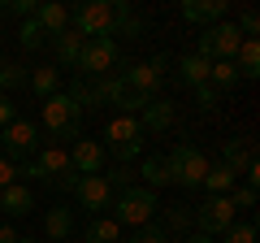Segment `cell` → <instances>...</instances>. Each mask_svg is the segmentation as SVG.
Segmentation results:
<instances>
[{
	"instance_id": "6da1fadb",
	"label": "cell",
	"mask_w": 260,
	"mask_h": 243,
	"mask_svg": "<svg viewBox=\"0 0 260 243\" xmlns=\"http://www.w3.org/2000/svg\"><path fill=\"white\" fill-rule=\"evenodd\" d=\"M156 191H148V187H130V191H121V196H113V222L117 226H148L152 217H156Z\"/></svg>"
},
{
	"instance_id": "7a4b0ae2",
	"label": "cell",
	"mask_w": 260,
	"mask_h": 243,
	"mask_svg": "<svg viewBox=\"0 0 260 243\" xmlns=\"http://www.w3.org/2000/svg\"><path fill=\"white\" fill-rule=\"evenodd\" d=\"M117 66H121L117 39H109V35L87 39V44H83V56H78V78H109Z\"/></svg>"
},
{
	"instance_id": "3957f363",
	"label": "cell",
	"mask_w": 260,
	"mask_h": 243,
	"mask_svg": "<svg viewBox=\"0 0 260 243\" xmlns=\"http://www.w3.org/2000/svg\"><path fill=\"white\" fill-rule=\"evenodd\" d=\"M169 178H174L178 187H191V191H200L204 187V174H208V157L195 143H178L174 152H169Z\"/></svg>"
},
{
	"instance_id": "277c9868",
	"label": "cell",
	"mask_w": 260,
	"mask_h": 243,
	"mask_svg": "<svg viewBox=\"0 0 260 243\" xmlns=\"http://www.w3.org/2000/svg\"><path fill=\"white\" fill-rule=\"evenodd\" d=\"M44 126H48V135H56V139H74V135L83 131V109H78L65 92H56V96L44 100Z\"/></svg>"
},
{
	"instance_id": "5b68a950",
	"label": "cell",
	"mask_w": 260,
	"mask_h": 243,
	"mask_svg": "<svg viewBox=\"0 0 260 243\" xmlns=\"http://www.w3.org/2000/svg\"><path fill=\"white\" fill-rule=\"evenodd\" d=\"M104 139H109L104 152H113L121 165H130V161L143 152V126H139V117H113L109 126H104Z\"/></svg>"
},
{
	"instance_id": "8992f818",
	"label": "cell",
	"mask_w": 260,
	"mask_h": 243,
	"mask_svg": "<svg viewBox=\"0 0 260 243\" xmlns=\"http://www.w3.org/2000/svg\"><path fill=\"white\" fill-rule=\"evenodd\" d=\"M239 44H243V35L234 22H213V26L200 31V52L195 56H204V61H234Z\"/></svg>"
},
{
	"instance_id": "52a82bcc",
	"label": "cell",
	"mask_w": 260,
	"mask_h": 243,
	"mask_svg": "<svg viewBox=\"0 0 260 243\" xmlns=\"http://www.w3.org/2000/svg\"><path fill=\"white\" fill-rule=\"evenodd\" d=\"M165 70H169L165 56H152V61H130V66L121 70V78H126V87H130L135 96L156 100V96H160V83H165Z\"/></svg>"
},
{
	"instance_id": "ba28073f",
	"label": "cell",
	"mask_w": 260,
	"mask_h": 243,
	"mask_svg": "<svg viewBox=\"0 0 260 243\" xmlns=\"http://www.w3.org/2000/svg\"><path fill=\"white\" fill-rule=\"evenodd\" d=\"M70 26L78 31L83 39H100L113 31V0H87L70 13Z\"/></svg>"
},
{
	"instance_id": "9c48e42d",
	"label": "cell",
	"mask_w": 260,
	"mask_h": 243,
	"mask_svg": "<svg viewBox=\"0 0 260 243\" xmlns=\"http://www.w3.org/2000/svg\"><path fill=\"white\" fill-rule=\"evenodd\" d=\"M191 217H195V226H200V234L217 239V234H225L234 226V204H230V196H208Z\"/></svg>"
},
{
	"instance_id": "30bf717a",
	"label": "cell",
	"mask_w": 260,
	"mask_h": 243,
	"mask_svg": "<svg viewBox=\"0 0 260 243\" xmlns=\"http://www.w3.org/2000/svg\"><path fill=\"white\" fill-rule=\"evenodd\" d=\"M39 148H44V143H39V126H35V122H26V117H13L9 126H5V152H9V157L30 161Z\"/></svg>"
},
{
	"instance_id": "8fae6325",
	"label": "cell",
	"mask_w": 260,
	"mask_h": 243,
	"mask_svg": "<svg viewBox=\"0 0 260 243\" xmlns=\"http://www.w3.org/2000/svg\"><path fill=\"white\" fill-rule=\"evenodd\" d=\"M74 196H78V204H83V208H91V217H104V208H113V191H109V183H104L100 174L78 178Z\"/></svg>"
},
{
	"instance_id": "7c38bea8",
	"label": "cell",
	"mask_w": 260,
	"mask_h": 243,
	"mask_svg": "<svg viewBox=\"0 0 260 243\" xmlns=\"http://www.w3.org/2000/svg\"><path fill=\"white\" fill-rule=\"evenodd\" d=\"M225 13H230V0H186L182 5V18L200 31L213 26V22H225Z\"/></svg>"
},
{
	"instance_id": "4fadbf2b",
	"label": "cell",
	"mask_w": 260,
	"mask_h": 243,
	"mask_svg": "<svg viewBox=\"0 0 260 243\" xmlns=\"http://www.w3.org/2000/svg\"><path fill=\"white\" fill-rule=\"evenodd\" d=\"M104 157H109V152H104V143H95V139H78L74 148H70V165H74V174H100L104 169Z\"/></svg>"
},
{
	"instance_id": "5bb4252c",
	"label": "cell",
	"mask_w": 260,
	"mask_h": 243,
	"mask_svg": "<svg viewBox=\"0 0 260 243\" xmlns=\"http://www.w3.org/2000/svg\"><path fill=\"white\" fill-rule=\"evenodd\" d=\"M139 126H143V131H165V126H174V100H169V96L148 100L143 113H139Z\"/></svg>"
},
{
	"instance_id": "9a60e30c",
	"label": "cell",
	"mask_w": 260,
	"mask_h": 243,
	"mask_svg": "<svg viewBox=\"0 0 260 243\" xmlns=\"http://www.w3.org/2000/svg\"><path fill=\"white\" fill-rule=\"evenodd\" d=\"M83 44H87V39L78 35L74 26H70V31H61V35H52V48H56V61H61L65 70H78V56H83ZM61 66H56V70H61Z\"/></svg>"
},
{
	"instance_id": "2e32d148",
	"label": "cell",
	"mask_w": 260,
	"mask_h": 243,
	"mask_svg": "<svg viewBox=\"0 0 260 243\" xmlns=\"http://www.w3.org/2000/svg\"><path fill=\"white\" fill-rule=\"evenodd\" d=\"M30 208H35V196L26 191V183H13V187L0 191V213L5 217H30Z\"/></svg>"
},
{
	"instance_id": "e0dca14e",
	"label": "cell",
	"mask_w": 260,
	"mask_h": 243,
	"mask_svg": "<svg viewBox=\"0 0 260 243\" xmlns=\"http://www.w3.org/2000/svg\"><path fill=\"white\" fill-rule=\"evenodd\" d=\"M35 22L44 26V35H61V31H70V9H65V5H56V0H39Z\"/></svg>"
},
{
	"instance_id": "ac0fdd59",
	"label": "cell",
	"mask_w": 260,
	"mask_h": 243,
	"mask_svg": "<svg viewBox=\"0 0 260 243\" xmlns=\"http://www.w3.org/2000/svg\"><path fill=\"white\" fill-rule=\"evenodd\" d=\"M221 165L243 174L247 165H256V152H251V139H225L221 143Z\"/></svg>"
},
{
	"instance_id": "d6986e66",
	"label": "cell",
	"mask_w": 260,
	"mask_h": 243,
	"mask_svg": "<svg viewBox=\"0 0 260 243\" xmlns=\"http://www.w3.org/2000/svg\"><path fill=\"white\" fill-rule=\"evenodd\" d=\"M113 35H130V39L143 35V18L130 9L126 0H117V5H113V31H109V39H113Z\"/></svg>"
},
{
	"instance_id": "ffe728a7",
	"label": "cell",
	"mask_w": 260,
	"mask_h": 243,
	"mask_svg": "<svg viewBox=\"0 0 260 243\" xmlns=\"http://www.w3.org/2000/svg\"><path fill=\"white\" fill-rule=\"evenodd\" d=\"M35 161H39V169H44L48 178H61V174H70V152L61 148V143H48V148H39L35 152Z\"/></svg>"
},
{
	"instance_id": "44dd1931",
	"label": "cell",
	"mask_w": 260,
	"mask_h": 243,
	"mask_svg": "<svg viewBox=\"0 0 260 243\" xmlns=\"http://www.w3.org/2000/svg\"><path fill=\"white\" fill-rule=\"evenodd\" d=\"M234 70L239 78H256L260 74V39H243L239 52H234Z\"/></svg>"
},
{
	"instance_id": "7402d4cb",
	"label": "cell",
	"mask_w": 260,
	"mask_h": 243,
	"mask_svg": "<svg viewBox=\"0 0 260 243\" xmlns=\"http://www.w3.org/2000/svg\"><path fill=\"white\" fill-rule=\"evenodd\" d=\"M70 230H74V213H70V208H48V217H44V234L52 243H61V239H70Z\"/></svg>"
},
{
	"instance_id": "603a6c76",
	"label": "cell",
	"mask_w": 260,
	"mask_h": 243,
	"mask_svg": "<svg viewBox=\"0 0 260 243\" xmlns=\"http://www.w3.org/2000/svg\"><path fill=\"white\" fill-rule=\"evenodd\" d=\"M56 87H61V70H56V66H35V70H30V92H35L39 100L56 96Z\"/></svg>"
},
{
	"instance_id": "cb8c5ba5",
	"label": "cell",
	"mask_w": 260,
	"mask_h": 243,
	"mask_svg": "<svg viewBox=\"0 0 260 243\" xmlns=\"http://www.w3.org/2000/svg\"><path fill=\"white\" fill-rule=\"evenodd\" d=\"M178 78H182L191 92H195V87H204L208 83V61H204V56H195V52L182 56V61H178Z\"/></svg>"
},
{
	"instance_id": "d4e9b609",
	"label": "cell",
	"mask_w": 260,
	"mask_h": 243,
	"mask_svg": "<svg viewBox=\"0 0 260 243\" xmlns=\"http://www.w3.org/2000/svg\"><path fill=\"white\" fill-rule=\"evenodd\" d=\"M65 96H70L78 109H100V104H104V100H100V87H95V78H74Z\"/></svg>"
},
{
	"instance_id": "484cf974",
	"label": "cell",
	"mask_w": 260,
	"mask_h": 243,
	"mask_svg": "<svg viewBox=\"0 0 260 243\" xmlns=\"http://www.w3.org/2000/svg\"><path fill=\"white\" fill-rule=\"evenodd\" d=\"M139 174H143V183H148V191H156V187H169L174 178H169V161L165 157H148L139 165Z\"/></svg>"
},
{
	"instance_id": "4316f807",
	"label": "cell",
	"mask_w": 260,
	"mask_h": 243,
	"mask_svg": "<svg viewBox=\"0 0 260 243\" xmlns=\"http://www.w3.org/2000/svg\"><path fill=\"white\" fill-rule=\"evenodd\" d=\"M234 169H225V165H208V174H204V191L208 196H230L234 191Z\"/></svg>"
},
{
	"instance_id": "83f0119b",
	"label": "cell",
	"mask_w": 260,
	"mask_h": 243,
	"mask_svg": "<svg viewBox=\"0 0 260 243\" xmlns=\"http://www.w3.org/2000/svg\"><path fill=\"white\" fill-rule=\"evenodd\" d=\"M234 83H239L234 61H208V87H213V92H230Z\"/></svg>"
},
{
	"instance_id": "f1b7e54d",
	"label": "cell",
	"mask_w": 260,
	"mask_h": 243,
	"mask_svg": "<svg viewBox=\"0 0 260 243\" xmlns=\"http://www.w3.org/2000/svg\"><path fill=\"white\" fill-rule=\"evenodd\" d=\"M121 239V226L113 222V217H91V226H87V243H117Z\"/></svg>"
},
{
	"instance_id": "f546056e",
	"label": "cell",
	"mask_w": 260,
	"mask_h": 243,
	"mask_svg": "<svg viewBox=\"0 0 260 243\" xmlns=\"http://www.w3.org/2000/svg\"><path fill=\"white\" fill-rule=\"evenodd\" d=\"M191 226H195V217H191V208H186V204H169L165 208V222H160V230H191Z\"/></svg>"
},
{
	"instance_id": "4dcf8cb0",
	"label": "cell",
	"mask_w": 260,
	"mask_h": 243,
	"mask_svg": "<svg viewBox=\"0 0 260 243\" xmlns=\"http://www.w3.org/2000/svg\"><path fill=\"white\" fill-rule=\"evenodd\" d=\"M18 44L26 48V52H39V48L48 44V35H44V26H39L35 18H26V22H22V31H18Z\"/></svg>"
},
{
	"instance_id": "1f68e13d",
	"label": "cell",
	"mask_w": 260,
	"mask_h": 243,
	"mask_svg": "<svg viewBox=\"0 0 260 243\" xmlns=\"http://www.w3.org/2000/svg\"><path fill=\"white\" fill-rule=\"evenodd\" d=\"M100 178L109 183V191H113V196H121V191H130V187H135V174H130V165H113L109 174H100Z\"/></svg>"
},
{
	"instance_id": "d6a6232c",
	"label": "cell",
	"mask_w": 260,
	"mask_h": 243,
	"mask_svg": "<svg viewBox=\"0 0 260 243\" xmlns=\"http://www.w3.org/2000/svg\"><path fill=\"white\" fill-rule=\"evenodd\" d=\"M22 83H26V66L5 61V66H0V96H9L13 87H22Z\"/></svg>"
},
{
	"instance_id": "836d02e7",
	"label": "cell",
	"mask_w": 260,
	"mask_h": 243,
	"mask_svg": "<svg viewBox=\"0 0 260 243\" xmlns=\"http://www.w3.org/2000/svg\"><path fill=\"white\" fill-rule=\"evenodd\" d=\"M221 239H225V243H256V226H251V222H234Z\"/></svg>"
},
{
	"instance_id": "e575fe53",
	"label": "cell",
	"mask_w": 260,
	"mask_h": 243,
	"mask_svg": "<svg viewBox=\"0 0 260 243\" xmlns=\"http://www.w3.org/2000/svg\"><path fill=\"white\" fill-rule=\"evenodd\" d=\"M130 243H169V234L160 230L156 222H148V226H139V230L130 234Z\"/></svg>"
},
{
	"instance_id": "d590c367",
	"label": "cell",
	"mask_w": 260,
	"mask_h": 243,
	"mask_svg": "<svg viewBox=\"0 0 260 243\" xmlns=\"http://www.w3.org/2000/svg\"><path fill=\"white\" fill-rule=\"evenodd\" d=\"M230 204L234 208H256V187H234L230 191Z\"/></svg>"
},
{
	"instance_id": "8d00e7d4",
	"label": "cell",
	"mask_w": 260,
	"mask_h": 243,
	"mask_svg": "<svg viewBox=\"0 0 260 243\" xmlns=\"http://www.w3.org/2000/svg\"><path fill=\"white\" fill-rule=\"evenodd\" d=\"M35 9H39V0H9V5H5V13H18L22 22L35 18Z\"/></svg>"
},
{
	"instance_id": "74e56055",
	"label": "cell",
	"mask_w": 260,
	"mask_h": 243,
	"mask_svg": "<svg viewBox=\"0 0 260 243\" xmlns=\"http://www.w3.org/2000/svg\"><path fill=\"white\" fill-rule=\"evenodd\" d=\"M18 174L26 178V183H52V178H48L44 169H39V161H22V165H18Z\"/></svg>"
},
{
	"instance_id": "f35d334b",
	"label": "cell",
	"mask_w": 260,
	"mask_h": 243,
	"mask_svg": "<svg viewBox=\"0 0 260 243\" xmlns=\"http://www.w3.org/2000/svg\"><path fill=\"white\" fill-rule=\"evenodd\" d=\"M13 183H18V165H13V161L5 157V152H0V191H5V187H13Z\"/></svg>"
},
{
	"instance_id": "ab89813d",
	"label": "cell",
	"mask_w": 260,
	"mask_h": 243,
	"mask_svg": "<svg viewBox=\"0 0 260 243\" xmlns=\"http://www.w3.org/2000/svg\"><path fill=\"white\" fill-rule=\"evenodd\" d=\"M78 178H83V174H74V169H70V174L52 178V187H56V191H70V196H74V187H78Z\"/></svg>"
},
{
	"instance_id": "60d3db41",
	"label": "cell",
	"mask_w": 260,
	"mask_h": 243,
	"mask_svg": "<svg viewBox=\"0 0 260 243\" xmlns=\"http://www.w3.org/2000/svg\"><path fill=\"white\" fill-rule=\"evenodd\" d=\"M13 117H18V109H13V100H9V96H0V131H5V126H9Z\"/></svg>"
},
{
	"instance_id": "b9f144b4",
	"label": "cell",
	"mask_w": 260,
	"mask_h": 243,
	"mask_svg": "<svg viewBox=\"0 0 260 243\" xmlns=\"http://www.w3.org/2000/svg\"><path fill=\"white\" fill-rule=\"evenodd\" d=\"M195 96H200V104H204V109H213V104H217V92H213V87H195Z\"/></svg>"
},
{
	"instance_id": "7bdbcfd3",
	"label": "cell",
	"mask_w": 260,
	"mask_h": 243,
	"mask_svg": "<svg viewBox=\"0 0 260 243\" xmlns=\"http://www.w3.org/2000/svg\"><path fill=\"white\" fill-rule=\"evenodd\" d=\"M18 239H22V234H18V230H13V226H9V222H0V243H18Z\"/></svg>"
},
{
	"instance_id": "ee69618b",
	"label": "cell",
	"mask_w": 260,
	"mask_h": 243,
	"mask_svg": "<svg viewBox=\"0 0 260 243\" xmlns=\"http://www.w3.org/2000/svg\"><path fill=\"white\" fill-rule=\"evenodd\" d=\"M186 243H217V239H208V234H191Z\"/></svg>"
},
{
	"instance_id": "f6af8a7d",
	"label": "cell",
	"mask_w": 260,
	"mask_h": 243,
	"mask_svg": "<svg viewBox=\"0 0 260 243\" xmlns=\"http://www.w3.org/2000/svg\"><path fill=\"white\" fill-rule=\"evenodd\" d=\"M18 243H44V239H30V234H26V239H18Z\"/></svg>"
},
{
	"instance_id": "bcb514c9",
	"label": "cell",
	"mask_w": 260,
	"mask_h": 243,
	"mask_svg": "<svg viewBox=\"0 0 260 243\" xmlns=\"http://www.w3.org/2000/svg\"><path fill=\"white\" fill-rule=\"evenodd\" d=\"M0 152H5V131H0Z\"/></svg>"
},
{
	"instance_id": "7dc6e473",
	"label": "cell",
	"mask_w": 260,
	"mask_h": 243,
	"mask_svg": "<svg viewBox=\"0 0 260 243\" xmlns=\"http://www.w3.org/2000/svg\"><path fill=\"white\" fill-rule=\"evenodd\" d=\"M0 66H5V56H0Z\"/></svg>"
}]
</instances>
